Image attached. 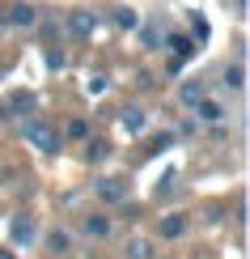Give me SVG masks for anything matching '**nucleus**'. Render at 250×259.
<instances>
[{
  "label": "nucleus",
  "instance_id": "obj_1",
  "mask_svg": "<svg viewBox=\"0 0 250 259\" xmlns=\"http://www.w3.org/2000/svg\"><path fill=\"white\" fill-rule=\"evenodd\" d=\"M26 140H30L34 149H42V153H60V145H64L60 132H56L47 119H30V123H26Z\"/></svg>",
  "mask_w": 250,
  "mask_h": 259
},
{
  "label": "nucleus",
  "instance_id": "obj_2",
  "mask_svg": "<svg viewBox=\"0 0 250 259\" xmlns=\"http://www.w3.org/2000/svg\"><path fill=\"white\" fill-rule=\"evenodd\" d=\"M93 30H97V17H93V13H85V9L68 17V34H72V38H89Z\"/></svg>",
  "mask_w": 250,
  "mask_h": 259
},
{
  "label": "nucleus",
  "instance_id": "obj_3",
  "mask_svg": "<svg viewBox=\"0 0 250 259\" xmlns=\"http://www.w3.org/2000/svg\"><path fill=\"white\" fill-rule=\"evenodd\" d=\"M144 123H148V115L140 111V106H123V111H119V127H123V132H144Z\"/></svg>",
  "mask_w": 250,
  "mask_h": 259
},
{
  "label": "nucleus",
  "instance_id": "obj_4",
  "mask_svg": "<svg viewBox=\"0 0 250 259\" xmlns=\"http://www.w3.org/2000/svg\"><path fill=\"white\" fill-rule=\"evenodd\" d=\"M191 111L199 115L204 123H221V119H225V106H221V102H212V98H199V102L191 106Z\"/></svg>",
  "mask_w": 250,
  "mask_h": 259
},
{
  "label": "nucleus",
  "instance_id": "obj_5",
  "mask_svg": "<svg viewBox=\"0 0 250 259\" xmlns=\"http://www.w3.org/2000/svg\"><path fill=\"white\" fill-rule=\"evenodd\" d=\"M182 234H187V217H182V212L161 217V238H182Z\"/></svg>",
  "mask_w": 250,
  "mask_h": 259
},
{
  "label": "nucleus",
  "instance_id": "obj_6",
  "mask_svg": "<svg viewBox=\"0 0 250 259\" xmlns=\"http://www.w3.org/2000/svg\"><path fill=\"white\" fill-rule=\"evenodd\" d=\"M5 21H9V26H26V30H30V26L38 21V13H34L30 5H13V9H9V17H5Z\"/></svg>",
  "mask_w": 250,
  "mask_h": 259
},
{
  "label": "nucleus",
  "instance_id": "obj_7",
  "mask_svg": "<svg viewBox=\"0 0 250 259\" xmlns=\"http://www.w3.org/2000/svg\"><path fill=\"white\" fill-rule=\"evenodd\" d=\"M5 106H9V115H26V111H34V94L30 90H13V98H9Z\"/></svg>",
  "mask_w": 250,
  "mask_h": 259
},
{
  "label": "nucleus",
  "instance_id": "obj_8",
  "mask_svg": "<svg viewBox=\"0 0 250 259\" xmlns=\"http://www.w3.org/2000/svg\"><path fill=\"white\" fill-rule=\"evenodd\" d=\"M170 51H174V60H191L195 51V38H187V34H170Z\"/></svg>",
  "mask_w": 250,
  "mask_h": 259
},
{
  "label": "nucleus",
  "instance_id": "obj_9",
  "mask_svg": "<svg viewBox=\"0 0 250 259\" xmlns=\"http://www.w3.org/2000/svg\"><path fill=\"white\" fill-rule=\"evenodd\" d=\"M47 251H51V255H68V251H72V234H68V230H51V234H47Z\"/></svg>",
  "mask_w": 250,
  "mask_h": 259
},
{
  "label": "nucleus",
  "instance_id": "obj_10",
  "mask_svg": "<svg viewBox=\"0 0 250 259\" xmlns=\"http://www.w3.org/2000/svg\"><path fill=\"white\" fill-rule=\"evenodd\" d=\"M97 196H102L106 204H119L127 191H123V183H119V179H102V183H97Z\"/></svg>",
  "mask_w": 250,
  "mask_h": 259
},
{
  "label": "nucleus",
  "instance_id": "obj_11",
  "mask_svg": "<svg viewBox=\"0 0 250 259\" xmlns=\"http://www.w3.org/2000/svg\"><path fill=\"white\" fill-rule=\"evenodd\" d=\"M178 98H182V106H195V102L204 98V81H182Z\"/></svg>",
  "mask_w": 250,
  "mask_h": 259
},
{
  "label": "nucleus",
  "instance_id": "obj_12",
  "mask_svg": "<svg viewBox=\"0 0 250 259\" xmlns=\"http://www.w3.org/2000/svg\"><path fill=\"white\" fill-rule=\"evenodd\" d=\"M34 238V221L30 217H13V242L21 246V242H30Z\"/></svg>",
  "mask_w": 250,
  "mask_h": 259
},
{
  "label": "nucleus",
  "instance_id": "obj_13",
  "mask_svg": "<svg viewBox=\"0 0 250 259\" xmlns=\"http://www.w3.org/2000/svg\"><path fill=\"white\" fill-rule=\"evenodd\" d=\"M123 251H127V259H153V242L148 238H132Z\"/></svg>",
  "mask_w": 250,
  "mask_h": 259
},
{
  "label": "nucleus",
  "instance_id": "obj_14",
  "mask_svg": "<svg viewBox=\"0 0 250 259\" xmlns=\"http://www.w3.org/2000/svg\"><path fill=\"white\" fill-rule=\"evenodd\" d=\"M85 234H89V238H106V234H111V221L93 212V217H85Z\"/></svg>",
  "mask_w": 250,
  "mask_h": 259
},
{
  "label": "nucleus",
  "instance_id": "obj_15",
  "mask_svg": "<svg viewBox=\"0 0 250 259\" xmlns=\"http://www.w3.org/2000/svg\"><path fill=\"white\" fill-rule=\"evenodd\" d=\"M115 26L119 30H140V13H132V9H115Z\"/></svg>",
  "mask_w": 250,
  "mask_h": 259
},
{
  "label": "nucleus",
  "instance_id": "obj_16",
  "mask_svg": "<svg viewBox=\"0 0 250 259\" xmlns=\"http://www.w3.org/2000/svg\"><path fill=\"white\" fill-rule=\"evenodd\" d=\"M225 85H229V90H242V85H246V68H242V64L225 68Z\"/></svg>",
  "mask_w": 250,
  "mask_h": 259
},
{
  "label": "nucleus",
  "instance_id": "obj_17",
  "mask_svg": "<svg viewBox=\"0 0 250 259\" xmlns=\"http://www.w3.org/2000/svg\"><path fill=\"white\" fill-rule=\"evenodd\" d=\"M106 153H111V145H106V140H89V145H85V157H89V161H102Z\"/></svg>",
  "mask_w": 250,
  "mask_h": 259
},
{
  "label": "nucleus",
  "instance_id": "obj_18",
  "mask_svg": "<svg viewBox=\"0 0 250 259\" xmlns=\"http://www.w3.org/2000/svg\"><path fill=\"white\" fill-rule=\"evenodd\" d=\"M42 60H47V68H51V72H60V68H64V51H56V47H47V56H42Z\"/></svg>",
  "mask_w": 250,
  "mask_h": 259
},
{
  "label": "nucleus",
  "instance_id": "obj_19",
  "mask_svg": "<svg viewBox=\"0 0 250 259\" xmlns=\"http://www.w3.org/2000/svg\"><path fill=\"white\" fill-rule=\"evenodd\" d=\"M170 140H174L170 132H161V136H153V140H148V149H144V153H161V149H166Z\"/></svg>",
  "mask_w": 250,
  "mask_h": 259
},
{
  "label": "nucleus",
  "instance_id": "obj_20",
  "mask_svg": "<svg viewBox=\"0 0 250 259\" xmlns=\"http://www.w3.org/2000/svg\"><path fill=\"white\" fill-rule=\"evenodd\" d=\"M102 90H106V77H102V72L85 81V94H93V98H97V94H102Z\"/></svg>",
  "mask_w": 250,
  "mask_h": 259
},
{
  "label": "nucleus",
  "instance_id": "obj_21",
  "mask_svg": "<svg viewBox=\"0 0 250 259\" xmlns=\"http://www.w3.org/2000/svg\"><path fill=\"white\" fill-rule=\"evenodd\" d=\"M85 132H89V123H85V119H72V123H68V136H77V140H81Z\"/></svg>",
  "mask_w": 250,
  "mask_h": 259
},
{
  "label": "nucleus",
  "instance_id": "obj_22",
  "mask_svg": "<svg viewBox=\"0 0 250 259\" xmlns=\"http://www.w3.org/2000/svg\"><path fill=\"white\" fill-rule=\"evenodd\" d=\"M191 30H195V38H199V42L208 38V21H204V17H195V26H191Z\"/></svg>",
  "mask_w": 250,
  "mask_h": 259
},
{
  "label": "nucleus",
  "instance_id": "obj_23",
  "mask_svg": "<svg viewBox=\"0 0 250 259\" xmlns=\"http://www.w3.org/2000/svg\"><path fill=\"white\" fill-rule=\"evenodd\" d=\"M0 119H9V106H5V102H0Z\"/></svg>",
  "mask_w": 250,
  "mask_h": 259
},
{
  "label": "nucleus",
  "instance_id": "obj_24",
  "mask_svg": "<svg viewBox=\"0 0 250 259\" xmlns=\"http://www.w3.org/2000/svg\"><path fill=\"white\" fill-rule=\"evenodd\" d=\"M0 259H13V255H9V251H0Z\"/></svg>",
  "mask_w": 250,
  "mask_h": 259
},
{
  "label": "nucleus",
  "instance_id": "obj_25",
  "mask_svg": "<svg viewBox=\"0 0 250 259\" xmlns=\"http://www.w3.org/2000/svg\"><path fill=\"white\" fill-rule=\"evenodd\" d=\"M5 26H9V21H5V17H0V30H5Z\"/></svg>",
  "mask_w": 250,
  "mask_h": 259
}]
</instances>
